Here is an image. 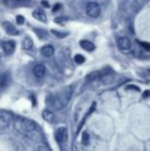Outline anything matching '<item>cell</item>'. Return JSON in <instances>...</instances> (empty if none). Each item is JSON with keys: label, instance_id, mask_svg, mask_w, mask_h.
I'll list each match as a JSON object with an SVG mask.
<instances>
[{"label": "cell", "instance_id": "obj_1", "mask_svg": "<svg viewBox=\"0 0 150 151\" xmlns=\"http://www.w3.org/2000/svg\"><path fill=\"white\" fill-rule=\"evenodd\" d=\"M71 93H72L71 88H65L64 90L61 91L60 95L57 97L56 103L58 104L57 108H62V107H64V106H66L71 98Z\"/></svg>", "mask_w": 150, "mask_h": 151}, {"label": "cell", "instance_id": "obj_2", "mask_svg": "<svg viewBox=\"0 0 150 151\" xmlns=\"http://www.w3.org/2000/svg\"><path fill=\"white\" fill-rule=\"evenodd\" d=\"M86 14H88L90 18L96 19L100 16L101 14V6L99 5L98 2H88V5H86Z\"/></svg>", "mask_w": 150, "mask_h": 151}, {"label": "cell", "instance_id": "obj_3", "mask_svg": "<svg viewBox=\"0 0 150 151\" xmlns=\"http://www.w3.org/2000/svg\"><path fill=\"white\" fill-rule=\"evenodd\" d=\"M19 127H20L23 132L30 133V132L35 131V129H36V123L30 119H23L19 122Z\"/></svg>", "mask_w": 150, "mask_h": 151}, {"label": "cell", "instance_id": "obj_4", "mask_svg": "<svg viewBox=\"0 0 150 151\" xmlns=\"http://www.w3.org/2000/svg\"><path fill=\"white\" fill-rule=\"evenodd\" d=\"M56 139L59 143H65L68 140V131L66 127H60L56 133Z\"/></svg>", "mask_w": 150, "mask_h": 151}, {"label": "cell", "instance_id": "obj_5", "mask_svg": "<svg viewBox=\"0 0 150 151\" xmlns=\"http://www.w3.org/2000/svg\"><path fill=\"white\" fill-rule=\"evenodd\" d=\"M118 46H119L120 50H130L131 47H132V41L128 37L126 36H123V37H120L118 39Z\"/></svg>", "mask_w": 150, "mask_h": 151}, {"label": "cell", "instance_id": "obj_6", "mask_svg": "<svg viewBox=\"0 0 150 151\" xmlns=\"http://www.w3.org/2000/svg\"><path fill=\"white\" fill-rule=\"evenodd\" d=\"M12 119V115L9 112L6 111H0V125L2 127H6L10 120Z\"/></svg>", "mask_w": 150, "mask_h": 151}, {"label": "cell", "instance_id": "obj_7", "mask_svg": "<svg viewBox=\"0 0 150 151\" xmlns=\"http://www.w3.org/2000/svg\"><path fill=\"white\" fill-rule=\"evenodd\" d=\"M2 48H3L4 52H5L6 55H11L12 52H14V50H16V43H14V41H12V40L5 41L2 44Z\"/></svg>", "mask_w": 150, "mask_h": 151}, {"label": "cell", "instance_id": "obj_8", "mask_svg": "<svg viewBox=\"0 0 150 151\" xmlns=\"http://www.w3.org/2000/svg\"><path fill=\"white\" fill-rule=\"evenodd\" d=\"M33 74H34L37 78L43 77L44 74H45V67H44L43 65H41V64H38V65H36L33 68Z\"/></svg>", "mask_w": 150, "mask_h": 151}, {"label": "cell", "instance_id": "obj_9", "mask_svg": "<svg viewBox=\"0 0 150 151\" xmlns=\"http://www.w3.org/2000/svg\"><path fill=\"white\" fill-rule=\"evenodd\" d=\"M79 44H80V46H81V48H83L86 52H94L95 48H96L95 44L93 43V42L88 41V40H81V41L79 42Z\"/></svg>", "mask_w": 150, "mask_h": 151}, {"label": "cell", "instance_id": "obj_10", "mask_svg": "<svg viewBox=\"0 0 150 151\" xmlns=\"http://www.w3.org/2000/svg\"><path fill=\"white\" fill-rule=\"evenodd\" d=\"M54 52H55V48L50 44H46V45L41 47V54L44 57H52L54 55Z\"/></svg>", "mask_w": 150, "mask_h": 151}, {"label": "cell", "instance_id": "obj_11", "mask_svg": "<svg viewBox=\"0 0 150 151\" xmlns=\"http://www.w3.org/2000/svg\"><path fill=\"white\" fill-rule=\"evenodd\" d=\"M42 117L44 120H46L47 122H52L55 120V114L50 110H43L42 112Z\"/></svg>", "mask_w": 150, "mask_h": 151}, {"label": "cell", "instance_id": "obj_12", "mask_svg": "<svg viewBox=\"0 0 150 151\" xmlns=\"http://www.w3.org/2000/svg\"><path fill=\"white\" fill-rule=\"evenodd\" d=\"M33 17H34L36 20L40 21V22H46V14H44L43 10L37 9L35 12H33Z\"/></svg>", "mask_w": 150, "mask_h": 151}, {"label": "cell", "instance_id": "obj_13", "mask_svg": "<svg viewBox=\"0 0 150 151\" xmlns=\"http://www.w3.org/2000/svg\"><path fill=\"white\" fill-rule=\"evenodd\" d=\"M3 25H4V29H5V31L7 32L8 34H10V35H17V34L19 33L18 30L14 28V25L10 24V23H4Z\"/></svg>", "mask_w": 150, "mask_h": 151}, {"label": "cell", "instance_id": "obj_14", "mask_svg": "<svg viewBox=\"0 0 150 151\" xmlns=\"http://www.w3.org/2000/svg\"><path fill=\"white\" fill-rule=\"evenodd\" d=\"M102 75H103L102 72H100V71H95V72H92V73L88 74V75L86 76V79H88V81H94V80L101 78V76H102Z\"/></svg>", "mask_w": 150, "mask_h": 151}, {"label": "cell", "instance_id": "obj_15", "mask_svg": "<svg viewBox=\"0 0 150 151\" xmlns=\"http://www.w3.org/2000/svg\"><path fill=\"white\" fill-rule=\"evenodd\" d=\"M33 47V40L30 37H26L23 40V48L26 50H29Z\"/></svg>", "mask_w": 150, "mask_h": 151}, {"label": "cell", "instance_id": "obj_16", "mask_svg": "<svg viewBox=\"0 0 150 151\" xmlns=\"http://www.w3.org/2000/svg\"><path fill=\"white\" fill-rule=\"evenodd\" d=\"M81 142L83 145H88L90 144V135H88L86 132H84L83 134H82V139H81Z\"/></svg>", "mask_w": 150, "mask_h": 151}, {"label": "cell", "instance_id": "obj_17", "mask_svg": "<svg viewBox=\"0 0 150 151\" xmlns=\"http://www.w3.org/2000/svg\"><path fill=\"white\" fill-rule=\"evenodd\" d=\"M74 61L77 64H83L84 61H85V58H84L82 55H76V56L74 57Z\"/></svg>", "mask_w": 150, "mask_h": 151}, {"label": "cell", "instance_id": "obj_18", "mask_svg": "<svg viewBox=\"0 0 150 151\" xmlns=\"http://www.w3.org/2000/svg\"><path fill=\"white\" fill-rule=\"evenodd\" d=\"M50 32H52V34H54L55 36H57V37H59V38H65L68 35L67 33H61V32H59L57 30H52Z\"/></svg>", "mask_w": 150, "mask_h": 151}, {"label": "cell", "instance_id": "obj_19", "mask_svg": "<svg viewBox=\"0 0 150 151\" xmlns=\"http://www.w3.org/2000/svg\"><path fill=\"white\" fill-rule=\"evenodd\" d=\"M25 22V19L23 16H18L17 17V23H18L19 25H23Z\"/></svg>", "mask_w": 150, "mask_h": 151}, {"label": "cell", "instance_id": "obj_20", "mask_svg": "<svg viewBox=\"0 0 150 151\" xmlns=\"http://www.w3.org/2000/svg\"><path fill=\"white\" fill-rule=\"evenodd\" d=\"M95 108H96V103H93L92 104V106H90V108L88 109V114H86V116H88V115H90V114L93 113V111L95 110Z\"/></svg>", "mask_w": 150, "mask_h": 151}, {"label": "cell", "instance_id": "obj_21", "mask_svg": "<svg viewBox=\"0 0 150 151\" xmlns=\"http://www.w3.org/2000/svg\"><path fill=\"white\" fill-rule=\"evenodd\" d=\"M37 151H50V149L46 145H40L39 147H38Z\"/></svg>", "mask_w": 150, "mask_h": 151}, {"label": "cell", "instance_id": "obj_22", "mask_svg": "<svg viewBox=\"0 0 150 151\" xmlns=\"http://www.w3.org/2000/svg\"><path fill=\"white\" fill-rule=\"evenodd\" d=\"M126 90H134V91H140V88H138L137 86H128L126 88Z\"/></svg>", "mask_w": 150, "mask_h": 151}, {"label": "cell", "instance_id": "obj_23", "mask_svg": "<svg viewBox=\"0 0 150 151\" xmlns=\"http://www.w3.org/2000/svg\"><path fill=\"white\" fill-rule=\"evenodd\" d=\"M141 45H142L146 50L150 52V43H148V42H141Z\"/></svg>", "mask_w": 150, "mask_h": 151}, {"label": "cell", "instance_id": "obj_24", "mask_svg": "<svg viewBox=\"0 0 150 151\" xmlns=\"http://www.w3.org/2000/svg\"><path fill=\"white\" fill-rule=\"evenodd\" d=\"M59 8H61V4L58 3L52 7V12H57V10H59Z\"/></svg>", "mask_w": 150, "mask_h": 151}, {"label": "cell", "instance_id": "obj_25", "mask_svg": "<svg viewBox=\"0 0 150 151\" xmlns=\"http://www.w3.org/2000/svg\"><path fill=\"white\" fill-rule=\"evenodd\" d=\"M150 97V91H145L143 93V98H148Z\"/></svg>", "mask_w": 150, "mask_h": 151}, {"label": "cell", "instance_id": "obj_26", "mask_svg": "<svg viewBox=\"0 0 150 151\" xmlns=\"http://www.w3.org/2000/svg\"><path fill=\"white\" fill-rule=\"evenodd\" d=\"M41 5L44 6V7H50V4H48L47 1H45V0H43V1H41Z\"/></svg>", "mask_w": 150, "mask_h": 151}, {"label": "cell", "instance_id": "obj_27", "mask_svg": "<svg viewBox=\"0 0 150 151\" xmlns=\"http://www.w3.org/2000/svg\"><path fill=\"white\" fill-rule=\"evenodd\" d=\"M56 23H62L63 21H66V19H60V18H58V19H56Z\"/></svg>", "mask_w": 150, "mask_h": 151}, {"label": "cell", "instance_id": "obj_28", "mask_svg": "<svg viewBox=\"0 0 150 151\" xmlns=\"http://www.w3.org/2000/svg\"><path fill=\"white\" fill-rule=\"evenodd\" d=\"M14 1H17V2H25V1H27V0H14Z\"/></svg>", "mask_w": 150, "mask_h": 151}, {"label": "cell", "instance_id": "obj_29", "mask_svg": "<svg viewBox=\"0 0 150 151\" xmlns=\"http://www.w3.org/2000/svg\"><path fill=\"white\" fill-rule=\"evenodd\" d=\"M142 1H148V0H142Z\"/></svg>", "mask_w": 150, "mask_h": 151}, {"label": "cell", "instance_id": "obj_30", "mask_svg": "<svg viewBox=\"0 0 150 151\" xmlns=\"http://www.w3.org/2000/svg\"><path fill=\"white\" fill-rule=\"evenodd\" d=\"M148 71H149V73H150V68H149V69H148Z\"/></svg>", "mask_w": 150, "mask_h": 151}]
</instances>
